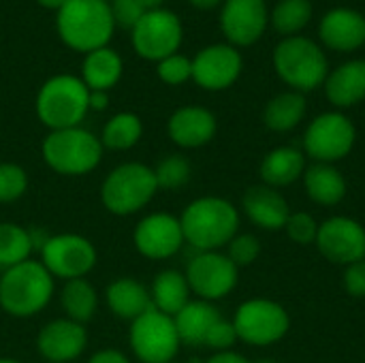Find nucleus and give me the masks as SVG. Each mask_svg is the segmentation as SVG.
Returning <instances> with one entry per match:
<instances>
[{
    "instance_id": "f257e3e1",
    "label": "nucleus",
    "mask_w": 365,
    "mask_h": 363,
    "mask_svg": "<svg viewBox=\"0 0 365 363\" xmlns=\"http://www.w3.org/2000/svg\"><path fill=\"white\" fill-rule=\"evenodd\" d=\"M56 28L66 47L79 53L107 47L113 36V15L107 0H66L56 11Z\"/></svg>"
},
{
    "instance_id": "f03ea898",
    "label": "nucleus",
    "mask_w": 365,
    "mask_h": 363,
    "mask_svg": "<svg viewBox=\"0 0 365 363\" xmlns=\"http://www.w3.org/2000/svg\"><path fill=\"white\" fill-rule=\"evenodd\" d=\"M184 240L197 252H214L227 246L240 229V214L222 197H199L180 216Z\"/></svg>"
},
{
    "instance_id": "7ed1b4c3",
    "label": "nucleus",
    "mask_w": 365,
    "mask_h": 363,
    "mask_svg": "<svg viewBox=\"0 0 365 363\" xmlns=\"http://www.w3.org/2000/svg\"><path fill=\"white\" fill-rule=\"evenodd\" d=\"M56 291V278L41 261L28 259L0 274V310L13 319L43 312Z\"/></svg>"
},
{
    "instance_id": "20e7f679",
    "label": "nucleus",
    "mask_w": 365,
    "mask_h": 363,
    "mask_svg": "<svg viewBox=\"0 0 365 363\" xmlns=\"http://www.w3.org/2000/svg\"><path fill=\"white\" fill-rule=\"evenodd\" d=\"M41 156L53 173L81 178L101 165L103 143L101 137L81 126L49 131L41 143Z\"/></svg>"
},
{
    "instance_id": "39448f33",
    "label": "nucleus",
    "mask_w": 365,
    "mask_h": 363,
    "mask_svg": "<svg viewBox=\"0 0 365 363\" xmlns=\"http://www.w3.org/2000/svg\"><path fill=\"white\" fill-rule=\"evenodd\" d=\"M88 98L90 90L81 81V77L60 73L49 77L41 86L34 109L43 126H47L49 131H62L81 126L83 118L90 111Z\"/></svg>"
},
{
    "instance_id": "423d86ee",
    "label": "nucleus",
    "mask_w": 365,
    "mask_h": 363,
    "mask_svg": "<svg viewBox=\"0 0 365 363\" xmlns=\"http://www.w3.org/2000/svg\"><path fill=\"white\" fill-rule=\"evenodd\" d=\"M158 184L154 169L145 163L128 160L113 167L101 184V203L113 216H133L150 205Z\"/></svg>"
},
{
    "instance_id": "0eeeda50",
    "label": "nucleus",
    "mask_w": 365,
    "mask_h": 363,
    "mask_svg": "<svg viewBox=\"0 0 365 363\" xmlns=\"http://www.w3.org/2000/svg\"><path fill=\"white\" fill-rule=\"evenodd\" d=\"M274 68L278 77L295 88V92H310L325 83L329 62L317 41L297 34L282 39L274 49Z\"/></svg>"
},
{
    "instance_id": "6e6552de",
    "label": "nucleus",
    "mask_w": 365,
    "mask_h": 363,
    "mask_svg": "<svg viewBox=\"0 0 365 363\" xmlns=\"http://www.w3.org/2000/svg\"><path fill=\"white\" fill-rule=\"evenodd\" d=\"M180 336L175 321L169 315H163L154 306L130 321L128 327V347L137 362L141 363H171L180 353Z\"/></svg>"
},
{
    "instance_id": "1a4fd4ad",
    "label": "nucleus",
    "mask_w": 365,
    "mask_h": 363,
    "mask_svg": "<svg viewBox=\"0 0 365 363\" xmlns=\"http://www.w3.org/2000/svg\"><path fill=\"white\" fill-rule=\"evenodd\" d=\"M184 39L180 17L167 9L145 11L137 26L130 30V43L137 56L150 62H160L178 53Z\"/></svg>"
},
{
    "instance_id": "9d476101",
    "label": "nucleus",
    "mask_w": 365,
    "mask_h": 363,
    "mask_svg": "<svg viewBox=\"0 0 365 363\" xmlns=\"http://www.w3.org/2000/svg\"><path fill=\"white\" fill-rule=\"evenodd\" d=\"M237 340L252 347H267L282 340L291 327L289 312L272 300H248L233 317Z\"/></svg>"
},
{
    "instance_id": "9b49d317",
    "label": "nucleus",
    "mask_w": 365,
    "mask_h": 363,
    "mask_svg": "<svg viewBox=\"0 0 365 363\" xmlns=\"http://www.w3.org/2000/svg\"><path fill=\"white\" fill-rule=\"evenodd\" d=\"M94 244L79 233H58L49 235L41 248V263L58 280L86 278L96 265Z\"/></svg>"
},
{
    "instance_id": "f8f14e48",
    "label": "nucleus",
    "mask_w": 365,
    "mask_h": 363,
    "mask_svg": "<svg viewBox=\"0 0 365 363\" xmlns=\"http://www.w3.org/2000/svg\"><path fill=\"white\" fill-rule=\"evenodd\" d=\"M357 139L355 124L340 111L321 113L310 122L304 135L306 154L319 163H336L351 154Z\"/></svg>"
},
{
    "instance_id": "ddd939ff",
    "label": "nucleus",
    "mask_w": 365,
    "mask_h": 363,
    "mask_svg": "<svg viewBox=\"0 0 365 363\" xmlns=\"http://www.w3.org/2000/svg\"><path fill=\"white\" fill-rule=\"evenodd\" d=\"M237 265L218 250L214 252H197L186 267V280L190 293H195L203 302H216L227 297L237 287Z\"/></svg>"
},
{
    "instance_id": "4468645a",
    "label": "nucleus",
    "mask_w": 365,
    "mask_h": 363,
    "mask_svg": "<svg viewBox=\"0 0 365 363\" xmlns=\"http://www.w3.org/2000/svg\"><path fill=\"white\" fill-rule=\"evenodd\" d=\"M133 244L141 257L150 261H165L178 255L186 240L178 216L154 212L137 223L133 231Z\"/></svg>"
},
{
    "instance_id": "2eb2a0df",
    "label": "nucleus",
    "mask_w": 365,
    "mask_h": 363,
    "mask_svg": "<svg viewBox=\"0 0 365 363\" xmlns=\"http://www.w3.org/2000/svg\"><path fill=\"white\" fill-rule=\"evenodd\" d=\"M242 53L229 43H216L203 47L192 58V81L210 92L231 88L242 75Z\"/></svg>"
},
{
    "instance_id": "dca6fc26",
    "label": "nucleus",
    "mask_w": 365,
    "mask_h": 363,
    "mask_svg": "<svg viewBox=\"0 0 365 363\" xmlns=\"http://www.w3.org/2000/svg\"><path fill=\"white\" fill-rule=\"evenodd\" d=\"M317 246L321 255L338 265H351L365 259V229L346 216H334L319 225Z\"/></svg>"
},
{
    "instance_id": "f3484780",
    "label": "nucleus",
    "mask_w": 365,
    "mask_h": 363,
    "mask_svg": "<svg viewBox=\"0 0 365 363\" xmlns=\"http://www.w3.org/2000/svg\"><path fill=\"white\" fill-rule=\"evenodd\" d=\"M269 24L265 0H225L220 11V28L233 47L255 45Z\"/></svg>"
},
{
    "instance_id": "a211bd4d",
    "label": "nucleus",
    "mask_w": 365,
    "mask_h": 363,
    "mask_svg": "<svg viewBox=\"0 0 365 363\" xmlns=\"http://www.w3.org/2000/svg\"><path fill=\"white\" fill-rule=\"evenodd\" d=\"M88 347V329L66 317L45 323L36 336L38 355L47 363H71Z\"/></svg>"
},
{
    "instance_id": "6ab92c4d",
    "label": "nucleus",
    "mask_w": 365,
    "mask_h": 363,
    "mask_svg": "<svg viewBox=\"0 0 365 363\" xmlns=\"http://www.w3.org/2000/svg\"><path fill=\"white\" fill-rule=\"evenodd\" d=\"M216 116L201 105H186L171 113L167 122L169 139L186 150L207 145L216 135Z\"/></svg>"
},
{
    "instance_id": "aec40b11",
    "label": "nucleus",
    "mask_w": 365,
    "mask_h": 363,
    "mask_svg": "<svg viewBox=\"0 0 365 363\" xmlns=\"http://www.w3.org/2000/svg\"><path fill=\"white\" fill-rule=\"evenodd\" d=\"M319 36L334 51H355L365 43V15L351 6H336L323 15Z\"/></svg>"
},
{
    "instance_id": "412c9836",
    "label": "nucleus",
    "mask_w": 365,
    "mask_h": 363,
    "mask_svg": "<svg viewBox=\"0 0 365 363\" xmlns=\"http://www.w3.org/2000/svg\"><path fill=\"white\" fill-rule=\"evenodd\" d=\"M242 208L246 212V216L261 229L265 231H280L284 229L291 210L287 199L272 186L267 184H259L246 190L244 199H242Z\"/></svg>"
},
{
    "instance_id": "4be33fe9",
    "label": "nucleus",
    "mask_w": 365,
    "mask_h": 363,
    "mask_svg": "<svg viewBox=\"0 0 365 363\" xmlns=\"http://www.w3.org/2000/svg\"><path fill=\"white\" fill-rule=\"evenodd\" d=\"M327 101L340 109L353 107L365 98V60H351L334 68L325 79Z\"/></svg>"
},
{
    "instance_id": "5701e85b",
    "label": "nucleus",
    "mask_w": 365,
    "mask_h": 363,
    "mask_svg": "<svg viewBox=\"0 0 365 363\" xmlns=\"http://www.w3.org/2000/svg\"><path fill=\"white\" fill-rule=\"evenodd\" d=\"M107 308L113 317L124 321H135L152 308L150 289L135 278H115L105 291Z\"/></svg>"
},
{
    "instance_id": "b1692460",
    "label": "nucleus",
    "mask_w": 365,
    "mask_h": 363,
    "mask_svg": "<svg viewBox=\"0 0 365 363\" xmlns=\"http://www.w3.org/2000/svg\"><path fill=\"white\" fill-rule=\"evenodd\" d=\"M220 319H222V315L218 312V308L212 302H203V300H195V302L190 300L173 317L178 336H180L182 344H188V347H203L210 329Z\"/></svg>"
},
{
    "instance_id": "393cba45",
    "label": "nucleus",
    "mask_w": 365,
    "mask_h": 363,
    "mask_svg": "<svg viewBox=\"0 0 365 363\" xmlns=\"http://www.w3.org/2000/svg\"><path fill=\"white\" fill-rule=\"evenodd\" d=\"M122 73H124L122 56L109 45L86 53L81 64V81L92 92L111 90L122 79Z\"/></svg>"
},
{
    "instance_id": "a878e982",
    "label": "nucleus",
    "mask_w": 365,
    "mask_h": 363,
    "mask_svg": "<svg viewBox=\"0 0 365 363\" xmlns=\"http://www.w3.org/2000/svg\"><path fill=\"white\" fill-rule=\"evenodd\" d=\"M308 197L319 205H338L346 197L344 175L327 163H317L304 173Z\"/></svg>"
},
{
    "instance_id": "bb28decb",
    "label": "nucleus",
    "mask_w": 365,
    "mask_h": 363,
    "mask_svg": "<svg viewBox=\"0 0 365 363\" xmlns=\"http://www.w3.org/2000/svg\"><path fill=\"white\" fill-rule=\"evenodd\" d=\"M152 306L163 315L175 317L190 302V287L178 270H163L150 287Z\"/></svg>"
},
{
    "instance_id": "cd10ccee",
    "label": "nucleus",
    "mask_w": 365,
    "mask_h": 363,
    "mask_svg": "<svg viewBox=\"0 0 365 363\" xmlns=\"http://www.w3.org/2000/svg\"><path fill=\"white\" fill-rule=\"evenodd\" d=\"M304 165H306L304 154L299 150H295L291 145L276 148L261 163L263 184H267L272 188L289 186L304 175Z\"/></svg>"
},
{
    "instance_id": "c85d7f7f",
    "label": "nucleus",
    "mask_w": 365,
    "mask_h": 363,
    "mask_svg": "<svg viewBox=\"0 0 365 363\" xmlns=\"http://www.w3.org/2000/svg\"><path fill=\"white\" fill-rule=\"evenodd\" d=\"M60 306L66 319L86 325L98 310V293L94 285L86 278L66 280L60 291Z\"/></svg>"
},
{
    "instance_id": "c756f323",
    "label": "nucleus",
    "mask_w": 365,
    "mask_h": 363,
    "mask_svg": "<svg viewBox=\"0 0 365 363\" xmlns=\"http://www.w3.org/2000/svg\"><path fill=\"white\" fill-rule=\"evenodd\" d=\"M306 96L302 92H282V94H276L267 105H265V111H263V122L269 131H276V133H287V131H293L306 116Z\"/></svg>"
},
{
    "instance_id": "7c9ffc66",
    "label": "nucleus",
    "mask_w": 365,
    "mask_h": 363,
    "mask_svg": "<svg viewBox=\"0 0 365 363\" xmlns=\"http://www.w3.org/2000/svg\"><path fill=\"white\" fill-rule=\"evenodd\" d=\"M141 135H143L141 118L133 111H120L105 122L101 143L107 150L124 152V150L135 148L141 141Z\"/></svg>"
},
{
    "instance_id": "2f4dec72",
    "label": "nucleus",
    "mask_w": 365,
    "mask_h": 363,
    "mask_svg": "<svg viewBox=\"0 0 365 363\" xmlns=\"http://www.w3.org/2000/svg\"><path fill=\"white\" fill-rule=\"evenodd\" d=\"M34 252L32 235L17 223H0V270L28 261Z\"/></svg>"
},
{
    "instance_id": "473e14b6",
    "label": "nucleus",
    "mask_w": 365,
    "mask_h": 363,
    "mask_svg": "<svg viewBox=\"0 0 365 363\" xmlns=\"http://www.w3.org/2000/svg\"><path fill=\"white\" fill-rule=\"evenodd\" d=\"M276 32L287 36H297L312 19L310 0H278L269 15Z\"/></svg>"
},
{
    "instance_id": "72a5a7b5",
    "label": "nucleus",
    "mask_w": 365,
    "mask_h": 363,
    "mask_svg": "<svg viewBox=\"0 0 365 363\" xmlns=\"http://www.w3.org/2000/svg\"><path fill=\"white\" fill-rule=\"evenodd\" d=\"M154 175H156L158 190H180L182 186H186L190 182L192 167H190L188 158H184L180 154H169L156 165Z\"/></svg>"
},
{
    "instance_id": "f704fd0d",
    "label": "nucleus",
    "mask_w": 365,
    "mask_h": 363,
    "mask_svg": "<svg viewBox=\"0 0 365 363\" xmlns=\"http://www.w3.org/2000/svg\"><path fill=\"white\" fill-rule=\"evenodd\" d=\"M28 190V173L17 163H0V203H13Z\"/></svg>"
},
{
    "instance_id": "c9c22d12",
    "label": "nucleus",
    "mask_w": 365,
    "mask_h": 363,
    "mask_svg": "<svg viewBox=\"0 0 365 363\" xmlns=\"http://www.w3.org/2000/svg\"><path fill=\"white\" fill-rule=\"evenodd\" d=\"M156 73H158L163 83L182 86L188 79H192V58H186L182 53H173V56L156 62Z\"/></svg>"
},
{
    "instance_id": "e433bc0d",
    "label": "nucleus",
    "mask_w": 365,
    "mask_h": 363,
    "mask_svg": "<svg viewBox=\"0 0 365 363\" xmlns=\"http://www.w3.org/2000/svg\"><path fill=\"white\" fill-rule=\"evenodd\" d=\"M287 235L295 242V244H302V246H308V244H314L317 242V235H319V225L317 220L306 214V212H297V214H291L287 225Z\"/></svg>"
},
{
    "instance_id": "4c0bfd02",
    "label": "nucleus",
    "mask_w": 365,
    "mask_h": 363,
    "mask_svg": "<svg viewBox=\"0 0 365 363\" xmlns=\"http://www.w3.org/2000/svg\"><path fill=\"white\" fill-rule=\"evenodd\" d=\"M229 259L237 265V267H246V265H252L259 255H261V244L255 235H235L229 244Z\"/></svg>"
},
{
    "instance_id": "58836bf2",
    "label": "nucleus",
    "mask_w": 365,
    "mask_h": 363,
    "mask_svg": "<svg viewBox=\"0 0 365 363\" xmlns=\"http://www.w3.org/2000/svg\"><path fill=\"white\" fill-rule=\"evenodd\" d=\"M235 342H237V334H235L233 323L227 321V319H220V321L210 329V334H207L203 347H210V349H214L216 353H225V351H231Z\"/></svg>"
},
{
    "instance_id": "ea45409f",
    "label": "nucleus",
    "mask_w": 365,
    "mask_h": 363,
    "mask_svg": "<svg viewBox=\"0 0 365 363\" xmlns=\"http://www.w3.org/2000/svg\"><path fill=\"white\" fill-rule=\"evenodd\" d=\"M109 4H111V15H113L115 26H122L126 30H133L145 13V9L137 0H113Z\"/></svg>"
},
{
    "instance_id": "a19ab883",
    "label": "nucleus",
    "mask_w": 365,
    "mask_h": 363,
    "mask_svg": "<svg viewBox=\"0 0 365 363\" xmlns=\"http://www.w3.org/2000/svg\"><path fill=\"white\" fill-rule=\"evenodd\" d=\"M344 289L351 297H365V259L346 265Z\"/></svg>"
},
{
    "instance_id": "79ce46f5",
    "label": "nucleus",
    "mask_w": 365,
    "mask_h": 363,
    "mask_svg": "<svg viewBox=\"0 0 365 363\" xmlns=\"http://www.w3.org/2000/svg\"><path fill=\"white\" fill-rule=\"evenodd\" d=\"M86 363H130V359L118 349H103L94 353Z\"/></svg>"
},
{
    "instance_id": "37998d69",
    "label": "nucleus",
    "mask_w": 365,
    "mask_h": 363,
    "mask_svg": "<svg viewBox=\"0 0 365 363\" xmlns=\"http://www.w3.org/2000/svg\"><path fill=\"white\" fill-rule=\"evenodd\" d=\"M88 105H90V111H103V109H107V107H109V96H107V92H92V90H90Z\"/></svg>"
},
{
    "instance_id": "c03bdc74",
    "label": "nucleus",
    "mask_w": 365,
    "mask_h": 363,
    "mask_svg": "<svg viewBox=\"0 0 365 363\" xmlns=\"http://www.w3.org/2000/svg\"><path fill=\"white\" fill-rule=\"evenodd\" d=\"M205 363H250L246 357H242L240 353L233 351H225V353H216L214 357H210Z\"/></svg>"
},
{
    "instance_id": "a18cd8bd",
    "label": "nucleus",
    "mask_w": 365,
    "mask_h": 363,
    "mask_svg": "<svg viewBox=\"0 0 365 363\" xmlns=\"http://www.w3.org/2000/svg\"><path fill=\"white\" fill-rule=\"evenodd\" d=\"M188 2L199 11H210V9H216L218 4H222L225 0H188Z\"/></svg>"
},
{
    "instance_id": "49530a36",
    "label": "nucleus",
    "mask_w": 365,
    "mask_h": 363,
    "mask_svg": "<svg viewBox=\"0 0 365 363\" xmlns=\"http://www.w3.org/2000/svg\"><path fill=\"white\" fill-rule=\"evenodd\" d=\"M145 11H154V9H163V0H137Z\"/></svg>"
},
{
    "instance_id": "de8ad7c7",
    "label": "nucleus",
    "mask_w": 365,
    "mask_h": 363,
    "mask_svg": "<svg viewBox=\"0 0 365 363\" xmlns=\"http://www.w3.org/2000/svg\"><path fill=\"white\" fill-rule=\"evenodd\" d=\"M41 6H45V9H51V11H58L66 0H36Z\"/></svg>"
},
{
    "instance_id": "09e8293b",
    "label": "nucleus",
    "mask_w": 365,
    "mask_h": 363,
    "mask_svg": "<svg viewBox=\"0 0 365 363\" xmlns=\"http://www.w3.org/2000/svg\"><path fill=\"white\" fill-rule=\"evenodd\" d=\"M0 363H21V362H17V359H13V357H0Z\"/></svg>"
},
{
    "instance_id": "8fccbe9b",
    "label": "nucleus",
    "mask_w": 365,
    "mask_h": 363,
    "mask_svg": "<svg viewBox=\"0 0 365 363\" xmlns=\"http://www.w3.org/2000/svg\"><path fill=\"white\" fill-rule=\"evenodd\" d=\"M257 363H276V362H272V359H261V362H257Z\"/></svg>"
},
{
    "instance_id": "3c124183",
    "label": "nucleus",
    "mask_w": 365,
    "mask_h": 363,
    "mask_svg": "<svg viewBox=\"0 0 365 363\" xmlns=\"http://www.w3.org/2000/svg\"><path fill=\"white\" fill-rule=\"evenodd\" d=\"M107 2H113V0H107Z\"/></svg>"
},
{
    "instance_id": "603ef678",
    "label": "nucleus",
    "mask_w": 365,
    "mask_h": 363,
    "mask_svg": "<svg viewBox=\"0 0 365 363\" xmlns=\"http://www.w3.org/2000/svg\"><path fill=\"white\" fill-rule=\"evenodd\" d=\"M171 363H178V362H171Z\"/></svg>"
}]
</instances>
